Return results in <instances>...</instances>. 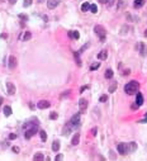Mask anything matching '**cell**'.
Instances as JSON below:
<instances>
[{
	"label": "cell",
	"instance_id": "603a6c76",
	"mask_svg": "<svg viewBox=\"0 0 147 161\" xmlns=\"http://www.w3.org/2000/svg\"><path fill=\"white\" fill-rule=\"evenodd\" d=\"M74 57H75V60H76L77 66H81V60H80V57H79V52H74Z\"/></svg>",
	"mask_w": 147,
	"mask_h": 161
},
{
	"label": "cell",
	"instance_id": "cb8c5ba5",
	"mask_svg": "<svg viewBox=\"0 0 147 161\" xmlns=\"http://www.w3.org/2000/svg\"><path fill=\"white\" fill-rule=\"evenodd\" d=\"M117 88H118V84H117V83H113V84L109 86V93H114V91L117 90Z\"/></svg>",
	"mask_w": 147,
	"mask_h": 161
},
{
	"label": "cell",
	"instance_id": "ee69618b",
	"mask_svg": "<svg viewBox=\"0 0 147 161\" xmlns=\"http://www.w3.org/2000/svg\"><path fill=\"white\" fill-rule=\"evenodd\" d=\"M9 3H10V4H15L17 0H9Z\"/></svg>",
	"mask_w": 147,
	"mask_h": 161
},
{
	"label": "cell",
	"instance_id": "277c9868",
	"mask_svg": "<svg viewBox=\"0 0 147 161\" xmlns=\"http://www.w3.org/2000/svg\"><path fill=\"white\" fill-rule=\"evenodd\" d=\"M69 123H70L71 127H77V126H80V113L75 114V115L71 118V120H70Z\"/></svg>",
	"mask_w": 147,
	"mask_h": 161
},
{
	"label": "cell",
	"instance_id": "f1b7e54d",
	"mask_svg": "<svg viewBox=\"0 0 147 161\" xmlns=\"http://www.w3.org/2000/svg\"><path fill=\"white\" fill-rule=\"evenodd\" d=\"M32 2H33V0H24V3H23L24 8H28L29 5H32Z\"/></svg>",
	"mask_w": 147,
	"mask_h": 161
},
{
	"label": "cell",
	"instance_id": "9a60e30c",
	"mask_svg": "<svg viewBox=\"0 0 147 161\" xmlns=\"http://www.w3.org/2000/svg\"><path fill=\"white\" fill-rule=\"evenodd\" d=\"M3 112H4V115H5V117H9V115L13 113V110H12V108H10L9 105H5V107L3 108Z\"/></svg>",
	"mask_w": 147,
	"mask_h": 161
},
{
	"label": "cell",
	"instance_id": "d6986e66",
	"mask_svg": "<svg viewBox=\"0 0 147 161\" xmlns=\"http://www.w3.org/2000/svg\"><path fill=\"white\" fill-rule=\"evenodd\" d=\"M89 8H90V4H89L88 2H85V3L81 5V12H88Z\"/></svg>",
	"mask_w": 147,
	"mask_h": 161
},
{
	"label": "cell",
	"instance_id": "1f68e13d",
	"mask_svg": "<svg viewBox=\"0 0 147 161\" xmlns=\"http://www.w3.org/2000/svg\"><path fill=\"white\" fill-rule=\"evenodd\" d=\"M89 46H90V45H89V43H88V45H85V46H84V47H82V48H81V50H80V51H79V53H82V51H84V50H86V48H88V47H89Z\"/></svg>",
	"mask_w": 147,
	"mask_h": 161
},
{
	"label": "cell",
	"instance_id": "7bdbcfd3",
	"mask_svg": "<svg viewBox=\"0 0 147 161\" xmlns=\"http://www.w3.org/2000/svg\"><path fill=\"white\" fill-rule=\"evenodd\" d=\"M99 2H100L101 4H107V2H108V0H99Z\"/></svg>",
	"mask_w": 147,
	"mask_h": 161
},
{
	"label": "cell",
	"instance_id": "d6a6232c",
	"mask_svg": "<svg viewBox=\"0 0 147 161\" xmlns=\"http://www.w3.org/2000/svg\"><path fill=\"white\" fill-rule=\"evenodd\" d=\"M96 132H98V128H96V127L91 129V134H93V136H96Z\"/></svg>",
	"mask_w": 147,
	"mask_h": 161
},
{
	"label": "cell",
	"instance_id": "ba28073f",
	"mask_svg": "<svg viewBox=\"0 0 147 161\" xmlns=\"http://www.w3.org/2000/svg\"><path fill=\"white\" fill-rule=\"evenodd\" d=\"M7 90H8V94L9 95H14L15 94V85L13 83H7Z\"/></svg>",
	"mask_w": 147,
	"mask_h": 161
},
{
	"label": "cell",
	"instance_id": "4dcf8cb0",
	"mask_svg": "<svg viewBox=\"0 0 147 161\" xmlns=\"http://www.w3.org/2000/svg\"><path fill=\"white\" fill-rule=\"evenodd\" d=\"M57 117H58V114H57L56 112H52V113L50 114V119H57Z\"/></svg>",
	"mask_w": 147,
	"mask_h": 161
},
{
	"label": "cell",
	"instance_id": "30bf717a",
	"mask_svg": "<svg viewBox=\"0 0 147 161\" xmlns=\"http://www.w3.org/2000/svg\"><path fill=\"white\" fill-rule=\"evenodd\" d=\"M117 150L120 155H127V150H125V143H118Z\"/></svg>",
	"mask_w": 147,
	"mask_h": 161
},
{
	"label": "cell",
	"instance_id": "7402d4cb",
	"mask_svg": "<svg viewBox=\"0 0 147 161\" xmlns=\"http://www.w3.org/2000/svg\"><path fill=\"white\" fill-rule=\"evenodd\" d=\"M39 136H41V139L43 141V142L47 139V134H46V132H45L43 129H41V131H39Z\"/></svg>",
	"mask_w": 147,
	"mask_h": 161
},
{
	"label": "cell",
	"instance_id": "f546056e",
	"mask_svg": "<svg viewBox=\"0 0 147 161\" xmlns=\"http://www.w3.org/2000/svg\"><path fill=\"white\" fill-rule=\"evenodd\" d=\"M107 100H108V96H107V95H101L100 99H99V102H100V103H104V102H107Z\"/></svg>",
	"mask_w": 147,
	"mask_h": 161
},
{
	"label": "cell",
	"instance_id": "4316f807",
	"mask_svg": "<svg viewBox=\"0 0 147 161\" xmlns=\"http://www.w3.org/2000/svg\"><path fill=\"white\" fill-rule=\"evenodd\" d=\"M125 5V0H118V5H117V9H120L122 7Z\"/></svg>",
	"mask_w": 147,
	"mask_h": 161
},
{
	"label": "cell",
	"instance_id": "74e56055",
	"mask_svg": "<svg viewBox=\"0 0 147 161\" xmlns=\"http://www.w3.org/2000/svg\"><path fill=\"white\" fill-rule=\"evenodd\" d=\"M88 88H89V86H82V88L80 89V93H82V91H85V90H86Z\"/></svg>",
	"mask_w": 147,
	"mask_h": 161
},
{
	"label": "cell",
	"instance_id": "60d3db41",
	"mask_svg": "<svg viewBox=\"0 0 147 161\" xmlns=\"http://www.w3.org/2000/svg\"><path fill=\"white\" fill-rule=\"evenodd\" d=\"M109 153H110V158H112V160H114V152H113V151H110Z\"/></svg>",
	"mask_w": 147,
	"mask_h": 161
},
{
	"label": "cell",
	"instance_id": "b9f144b4",
	"mask_svg": "<svg viewBox=\"0 0 147 161\" xmlns=\"http://www.w3.org/2000/svg\"><path fill=\"white\" fill-rule=\"evenodd\" d=\"M129 74V70L127 69V70H124V72H123V75H128Z\"/></svg>",
	"mask_w": 147,
	"mask_h": 161
},
{
	"label": "cell",
	"instance_id": "4fadbf2b",
	"mask_svg": "<svg viewBox=\"0 0 147 161\" xmlns=\"http://www.w3.org/2000/svg\"><path fill=\"white\" fill-rule=\"evenodd\" d=\"M79 142H80V133H75L72 139H71V143L74 146H76V145H79Z\"/></svg>",
	"mask_w": 147,
	"mask_h": 161
},
{
	"label": "cell",
	"instance_id": "5b68a950",
	"mask_svg": "<svg viewBox=\"0 0 147 161\" xmlns=\"http://www.w3.org/2000/svg\"><path fill=\"white\" fill-rule=\"evenodd\" d=\"M79 108H80V114L85 113V110L88 108V100L86 99H80L79 100Z\"/></svg>",
	"mask_w": 147,
	"mask_h": 161
},
{
	"label": "cell",
	"instance_id": "8992f818",
	"mask_svg": "<svg viewBox=\"0 0 147 161\" xmlns=\"http://www.w3.org/2000/svg\"><path fill=\"white\" fill-rule=\"evenodd\" d=\"M50 105H51V103L48 100H41V102H38V104H37V107L39 109H47V108H50Z\"/></svg>",
	"mask_w": 147,
	"mask_h": 161
},
{
	"label": "cell",
	"instance_id": "484cf974",
	"mask_svg": "<svg viewBox=\"0 0 147 161\" xmlns=\"http://www.w3.org/2000/svg\"><path fill=\"white\" fill-rule=\"evenodd\" d=\"M89 9H90V12H91V13H94V14H95V13H98V7H96L95 4H90V8H89Z\"/></svg>",
	"mask_w": 147,
	"mask_h": 161
},
{
	"label": "cell",
	"instance_id": "5bb4252c",
	"mask_svg": "<svg viewBox=\"0 0 147 161\" xmlns=\"http://www.w3.org/2000/svg\"><path fill=\"white\" fill-rule=\"evenodd\" d=\"M69 37L70 38H74V39H79L80 38V33L77 31H70L69 32Z\"/></svg>",
	"mask_w": 147,
	"mask_h": 161
},
{
	"label": "cell",
	"instance_id": "44dd1931",
	"mask_svg": "<svg viewBox=\"0 0 147 161\" xmlns=\"http://www.w3.org/2000/svg\"><path fill=\"white\" fill-rule=\"evenodd\" d=\"M52 150H53L55 152H57V151L60 150V142H58V141H55V142H53V145H52Z\"/></svg>",
	"mask_w": 147,
	"mask_h": 161
},
{
	"label": "cell",
	"instance_id": "9c48e42d",
	"mask_svg": "<svg viewBox=\"0 0 147 161\" xmlns=\"http://www.w3.org/2000/svg\"><path fill=\"white\" fill-rule=\"evenodd\" d=\"M8 66H9V69H15L17 67V58L14 57V56H9V64H8Z\"/></svg>",
	"mask_w": 147,
	"mask_h": 161
},
{
	"label": "cell",
	"instance_id": "6da1fadb",
	"mask_svg": "<svg viewBox=\"0 0 147 161\" xmlns=\"http://www.w3.org/2000/svg\"><path fill=\"white\" fill-rule=\"evenodd\" d=\"M138 89H139V84L136 81V80H132V81L127 83V84H125V86H124V91L127 93L128 95L136 94L138 91Z\"/></svg>",
	"mask_w": 147,
	"mask_h": 161
},
{
	"label": "cell",
	"instance_id": "83f0119b",
	"mask_svg": "<svg viewBox=\"0 0 147 161\" xmlns=\"http://www.w3.org/2000/svg\"><path fill=\"white\" fill-rule=\"evenodd\" d=\"M99 67H100V62H96V64H93V65L90 66V70L94 71V70H96V69H99Z\"/></svg>",
	"mask_w": 147,
	"mask_h": 161
},
{
	"label": "cell",
	"instance_id": "8d00e7d4",
	"mask_svg": "<svg viewBox=\"0 0 147 161\" xmlns=\"http://www.w3.org/2000/svg\"><path fill=\"white\" fill-rule=\"evenodd\" d=\"M9 138H10V139H15V138H17V134L12 133V134H9Z\"/></svg>",
	"mask_w": 147,
	"mask_h": 161
},
{
	"label": "cell",
	"instance_id": "e0dca14e",
	"mask_svg": "<svg viewBox=\"0 0 147 161\" xmlns=\"http://www.w3.org/2000/svg\"><path fill=\"white\" fill-rule=\"evenodd\" d=\"M143 4H144V0H134V3H133V7H134L136 9H138V8L143 7Z\"/></svg>",
	"mask_w": 147,
	"mask_h": 161
},
{
	"label": "cell",
	"instance_id": "ffe728a7",
	"mask_svg": "<svg viewBox=\"0 0 147 161\" xmlns=\"http://www.w3.org/2000/svg\"><path fill=\"white\" fill-rule=\"evenodd\" d=\"M43 158H45V156H43V153H41V152H37L33 156V160H43Z\"/></svg>",
	"mask_w": 147,
	"mask_h": 161
},
{
	"label": "cell",
	"instance_id": "7a4b0ae2",
	"mask_svg": "<svg viewBox=\"0 0 147 161\" xmlns=\"http://www.w3.org/2000/svg\"><path fill=\"white\" fill-rule=\"evenodd\" d=\"M94 32L99 36V38H100L101 42L105 41V29H104L103 26H95V27H94Z\"/></svg>",
	"mask_w": 147,
	"mask_h": 161
},
{
	"label": "cell",
	"instance_id": "bcb514c9",
	"mask_svg": "<svg viewBox=\"0 0 147 161\" xmlns=\"http://www.w3.org/2000/svg\"><path fill=\"white\" fill-rule=\"evenodd\" d=\"M2 102H3V99H2V98H0V104H2Z\"/></svg>",
	"mask_w": 147,
	"mask_h": 161
},
{
	"label": "cell",
	"instance_id": "f35d334b",
	"mask_svg": "<svg viewBox=\"0 0 147 161\" xmlns=\"http://www.w3.org/2000/svg\"><path fill=\"white\" fill-rule=\"evenodd\" d=\"M138 108H139L138 104H133V105H132V109H138Z\"/></svg>",
	"mask_w": 147,
	"mask_h": 161
},
{
	"label": "cell",
	"instance_id": "e575fe53",
	"mask_svg": "<svg viewBox=\"0 0 147 161\" xmlns=\"http://www.w3.org/2000/svg\"><path fill=\"white\" fill-rule=\"evenodd\" d=\"M62 158H64V155H61V153L56 156V160H57V161H60V160H62Z\"/></svg>",
	"mask_w": 147,
	"mask_h": 161
},
{
	"label": "cell",
	"instance_id": "ab89813d",
	"mask_svg": "<svg viewBox=\"0 0 147 161\" xmlns=\"http://www.w3.org/2000/svg\"><path fill=\"white\" fill-rule=\"evenodd\" d=\"M13 151H14L15 153H18V152H19V147H13Z\"/></svg>",
	"mask_w": 147,
	"mask_h": 161
},
{
	"label": "cell",
	"instance_id": "2e32d148",
	"mask_svg": "<svg viewBox=\"0 0 147 161\" xmlns=\"http://www.w3.org/2000/svg\"><path fill=\"white\" fill-rule=\"evenodd\" d=\"M107 57H108V52L107 51H100L98 53V58L99 60H107Z\"/></svg>",
	"mask_w": 147,
	"mask_h": 161
},
{
	"label": "cell",
	"instance_id": "f6af8a7d",
	"mask_svg": "<svg viewBox=\"0 0 147 161\" xmlns=\"http://www.w3.org/2000/svg\"><path fill=\"white\" fill-rule=\"evenodd\" d=\"M144 36H146V37H147V29H146V31H144Z\"/></svg>",
	"mask_w": 147,
	"mask_h": 161
},
{
	"label": "cell",
	"instance_id": "3957f363",
	"mask_svg": "<svg viewBox=\"0 0 147 161\" xmlns=\"http://www.w3.org/2000/svg\"><path fill=\"white\" fill-rule=\"evenodd\" d=\"M37 131H38V127H37V124H32L31 126V128H28L27 131H26V133H24V137L27 138V139H29V138H32L36 133H37Z\"/></svg>",
	"mask_w": 147,
	"mask_h": 161
},
{
	"label": "cell",
	"instance_id": "d590c367",
	"mask_svg": "<svg viewBox=\"0 0 147 161\" xmlns=\"http://www.w3.org/2000/svg\"><path fill=\"white\" fill-rule=\"evenodd\" d=\"M19 18H20V19H24V21H27V19H28V17H27V15H24V14H20V15H19Z\"/></svg>",
	"mask_w": 147,
	"mask_h": 161
},
{
	"label": "cell",
	"instance_id": "836d02e7",
	"mask_svg": "<svg viewBox=\"0 0 147 161\" xmlns=\"http://www.w3.org/2000/svg\"><path fill=\"white\" fill-rule=\"evenodd\" d=\"M113 4H114V0H108V2H107V5L108 7H112Z\"/></svg>",
	"mask_w": 147,
	"mask_h": 161
},
{
	"label": "cell",
	"instance_id": "d4e9b609",
	"mask_svg": "<svg viewBox=\"0 0 147 161\" xmlns=\"http://www.w3.org/2000/svg\"><path fill=\"white\" fill-rule=\"evenodd\" d=\"M31 37H32V33H31V32H26V33H24V37H23V41H24V42H26V41H29Z\"/></svg>",
	"mask_w": 147,
	"mask_h": 161
},
{
	"label": "cell",
	"instance_id": "8fae6325",
	"mask_svg": "<svg viewBox=\"0 0 147 161\" xmlns=\"http://www.w3.org/2000/svg\"><path fill=\"white\" fill-rule=\"evenodd\" d=\"M136 103H137L139 107L143 104V95H142L141 93H138V91L136 93Z\"/></svg>",
	"mask_w": 147,
	"mask_h": 161
},
{
	"label": "cell",
	"instance_id": "ac0fdd59",
	"mask_svg": "<svg viewBox=\"0 0 147 161\" xmlns=\"http://www.w3.org/2000/svg\"><path fill=\"white\" fill-rule=\"evenodd\" d=\"M113 75H114V72H113L112 69H108V70L105 71V79H112Z\"/></svg>",
	"mask_w": 147,
	"mask_h": 161
},
{
	"label": "cell",
	"instance_id": "7c38bea8",
	"mask_svg": "<svg viewBox=\"0 0 147 161\" xmlns=\"http://www.w3.org/2000/svg\"><path fill=\"white\" fill-rule=\"evenodd\" d=\"M57 5H58V0H48V2H47L48 9H55Z\"/></svg>",
	"mask_w": 147,
	"mask_h": 161
},
{
	"label": "cell",
	"instance_id": "52a82bcc",
	"mask_svg": "<svg viewBox=\"0 0 147 161\" xmlns=\"http://www.w3.org/2000/svg\"><path fill=\"white\" fill-rule=\"evenodd\" d=\"M136 148H137V145H136L134 142L125 143V150H127V153H131V152H133Z\"/></svg>",
	"mask_w": 147,
	"mask_h": 161
}]
</instances>
